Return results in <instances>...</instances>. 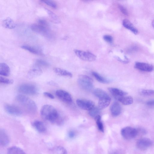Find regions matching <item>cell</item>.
I'll return each instance as SVG.
<instances>
[{
    "label": "cell",
    "mask_w": 154,
    "mask_h": 154,
    "mask_svg": "<svg viewBox=\"0 0 154 154\" xmlns=\"http://www.w3.org/2000/svg\"><path fill=\"white\" fill-rule=\"evenodd\" d=\"M108 90L116 98L119 97L125 96L128 93L122 90L115 88H109Z\"/></svg>",
    "instance_id": "18"
},
{
    "label": "cell",
    "mask_w": 154,
    "mask_h": 154,
    "mask_svg": "<svg viewBox=\"0 0 154 154\" xmlns=\"http://www.w3.org/2000/svg\"><path fill=\"white\" fill-rule=\"evenodd\" d=\"M10 73V68L9 66L5 63L0 64V74L1 75L7 76Z\"/></svg>",
    "instance_id": "23"
},
{
    "label": "cell",
    "mask_w": 154,
    "mask_h": 154,
    "mask_svg": "<svg viewBox=\"0 0 154 154\" xmlns=\"http://www.w3.org/2000/svg\"><path fill=\"white\" fill-rule=\"evenodd\" d=\"M21 48L34 54H40L42 53L41 50L39 49L29 45H23L21 46Z\"/></svg>",
    "instance_id": "24"
},
{
    "label": "cell",
    "mask_w": 154,
    "mask_h": 154,
    "mask_svg": "<svg viewBox=\"0 0 154 154\" xmlns=\"http://www.w3.org/2000/svg\"><path fill=\"white\" fill-rule=\"evenodd\" d=\"M44 95L49 98H50L51 99H54V96L52 94H51L47 92H44L43 93Z\"/></svg>",
    "instance_id": "38"
},
{
    "label": "cell",
    "mask_w": 154,
    "mask_h": 154,
    "mask_svg": "<svg viewBox=\"0 0 154 154\" xmlns=\"http://www.w3.org/2000/svg\"><path fill=\"white\" fill-rule=\"evenodd\" d=\"M122 25L125 27L130 30L134 34L138 33V30L127 19L124 20L122 21Z\"/></svg>",
    "instance_id": "17"
},
{
    "label": "cell",
    "mask_w": 154,
    "mask_h": 154,
    "mask_svg": "<svg viewBox=\"0 0 154 154\" xmlns=\"http://www.w3.org/2000/svg\"><path fill=\"white\" fill-rule=\"evenodd\" d=\"M92 74L96 79L100 82L103 83H108L109 82V80L96 72H93Z\"/></svg>",
    "instance_id": "28"
},
{
    "label": "cell",
    "mask_w": 154,
    "mask_h": 154,
    "mask_svg": "<svg viewBox=\"0 0 154 154\" xmlns=\"http://www.w3.org/2000/svg\"><path fill=\"white\" fill-rule=\"evenodd\" d=\"M139 133L137 129L128 126L123 128L121 131L122 136L125 139L130 140L135 138Z\"/></svg>",
    "instance_id": "5"
},
{
    "label": "cell",
    "mask_w": 154,
    "mask_h": 154,
    "mask_svg": "<svg viewBox=\"0 0 154 154\" xmlns=\"http://www.w3.org/2000/svg\"><path fill=\"white\" fill-rule=\"evenodd\" d=\"M35 64L38 66H41L46 67L49 65L48 63L46 61L42 59H39L36 60Z\"/></svg>",
    "instance_id": "34"
},
{
    "label": "cell",
    "mask_w": 154,
    "mask_h": 154,
    "mask_svg": "<svg viewBox=\"0 0 154 154\" xmlns=\"http://www.w3.org/2000/svg\"><path fill=\"white\" fill-rule=\"evenodd\" d=\"M41 1L53 8H56L57 7V4L54 1L52 0H42Z\"/></svg>",
    "instance_id": "35"
},
{
    "label": "cell",
    "mask_w": 154,
    "mask_h": 154,
    "mask_svg": "<svg viewBox=\"0 0 154 154\" xmlns=\"http://www.w3.org/2000/svg\"><path fill=\"white\" fill-rule=\"evenodd\" d=\"M98 129L102 132H104V127L101 121V118L100 115L97 116L94 118Z\"/></svg>",
    "instance_id": "30"
},
{
    "label": "cell",
    "mask_w": 154,
    "mask_h": 154,
    "mask_svg": "<svg viewBox=\"0 0 154 154\" xmlns=\"http://www.w3.org/2000/svg\"><path fill=\"white\" fill-rule=\"evenodd\" d=\"M104 39L106 42L111 43L113 41V38L112 36L109 35H105L103 37Z\"/></svg>",
    "instance_id": "36"
},
{
    "label": "cell",
    "mask_w": 154,
    "mask_h": 154,
    "mask_svg": "<svg viewBox=\"0 0 154 154\" xmlns=\"http://www.w3.org/2000/svg\"><path fill=\"white\" fill-rule=\"evenodd\" d=\"M116 99L125 105H129L132 104L133 102V98L130 96H124L116 97Z\"/></svg>",
    "instance_id": "21"
},
{
    "label": "cell",
    "mask_w": 154,
    "mask_h": 154,
    "mask_svg": "<svg viewBox=\"0 0 154 154\" xmlns=\"http://www.w3.org/2000/svg\"><path fill=\"white\" fill-rule=\"evenodd\" d=\"M53 70L54 72L58 75L69 78L72 76V73L66 70L58 67L54 68Z\"/></svg>",
    "instance_id": "19"
},
{
    "label": "cell",
    "mask_w": 154,
    "mask_h": 154,
    "mask_svg": "<svg viewBox=\"0 0 154 154\" xmlns=\"http://www.w3.org/2000/svg\"><path fill=\"white\" fill-rule=\"evenodd\" d=\"M5 111L8 113L13 116H19L21 115L22 112L18 106L10 104H6L4 106Z\"/></svg>",
    "instance_id": "11"
},
{
    "label": "cell",
    "mask_w": 154,
    "mask_h": 154,
    "mask_svg": "<svg viewBox=\"0 0 154 154\" xmlns=\"http://www.w3.org/2000/svg\"><path fill=\"white\" fill-rule=\"evenodd\" d=\"M134 67L142 71L151 72L154 69V67L152 65L143 62H137L134 64Z\"/></svg>",
    "instance_id": "12"
},
{
    "label": "cell",
    "mask_w": 154,
    "mask_h": 154,
    "mask_svg": "<svg viewBox=\"0 0 154 154\" xmlns=\"http://www.w3.org/2000/svg\"><path fill=\"white\" fill-rule=\"evenodd\" d=\"M57 97L65 103H70L72 101V98L70 94L63 90H58L56 92Z\"/></svg>",
    "instance_id": "8"
},
{
    "label": "cell",
    "mask_w": 154,
    "mask_h": 154,
    "mask_svg": "<svg viewBox=\"0 0 154 154\" xmlns=\"http://www.w3.org/2000/svg\"><path fill=\"white\" fill-rule=\"evenodd\" d=\"M53 154H67L66 149L61 146H57L53 148L52 149Z\"/></svg>",
    "instance_id": "26"
},
{
    "label": "cell",
    "mask_w": 154,
    "mask_h": 154,
    "mask_svg": "<svg viewBox=\"0 0 154 154\" xmlns=\"http://www.w3.org/2000/svg\"><path fill=\"white\" fill-rule=\"evenodd\" d=\"M8 154H27L20 148L16 146L10 147L8 150Z\"/></svg>",
    "instance_id": "25"
},
{
    "label": "cell",
    "mask_w": 154,
    "mask_h": 154,
    "mask_svg": "<svg viewBox=\"0 0 154 154\" xmlns=\"http://www.w3.org/2000/svg\"><path fill=\"white\" fill-rule=\"evenodd\" d=\"M40 112L43 119L50 122L60 125L63 122L56 109L51 105H44L41 108Z\"/></svg>",
    "instance_id": "1"
},
{
    "label": "cell",
    "mask_w": 154,
    "mask_h": 154,
    "mask_svg": "<svg viewBox=\"0 0 154 154\" xmlns=\"http://www.w3.org/2000/svg\"><path fill=\"white\" fill-rule=\"evenodd\" d=\"M48 84L52 85H57V84L52 81H50L48 82Z\"/></svg>",
    "instance_id": "41"
},
{
    "label": "cell",
    "mask_w": 154,
    "mask_h": 154,
    "mask_svg": "<svg viewBox=\"0 0 154 154\" xmlns=\"http://www.w3.org/2000/svg\"><path fill=\"white\" fill-rule=\"evenodd\" d=\"M77 82L79 86L84 90L90 91L92 90L93 88V80L86 75H80Z\"/></svg>",
    "instance_id": "3"
},
{
    "label": "cell",
    "mask_w": 154,
    "mask_h": 154,
    "mask_svg": "<svg viewBox=\"0 0 154 154\" xmlns=\"http://www.w3.org/2000/svg\"><path fill=\"white\" fill-rule=\"evenodd\" d=\"M152 144V142L149 139L142 138L138 139L136 143V146L138 149L143 150L147 149Z\"/></svg>",
    "instance_id": "7"
},
{
    "label": "cell",
    "mask_w": 154,
    "mask_h": 154,
    "mask_svg": "<svg viewBox=\"0 0 154 154\" xmlns=\"http://www.w3.org/2000/svg\"><path fill=\"white\" fill-rule=\"evenodd\" d=\"M45 10L48 13L51 20L55 23H58L60 21L57 15L52 11L45 8Z\"/></svg>",
    "instance_id": "27"
},
{
    "label": "cell",
    "mask_w": 154,
    "mask_h": 154,
    "mask_svg": "<svg viewBox=\"0 0 154 154\" xmlns=\"http://www.w3.org/2000/svg\"><path fill=\"white\" fill-rule=\"evenodd\" d=\"M121 107L117 102H114L110 107V111L113 117H116L120 114L121 112Z\"/></svg>",
    "instance_id": "14"
},
{
    "label": "cell",
    "mask_w": 154,
    "mask_h": 154,
    "mask_svg": "<svg viewBox=\"0 0 154 154\" xmlns=\"http://www.w3.org/2000/svg\"><path fill=\"white\" fill-rule=\"evenodd\" d=\"M77 105L82 109L89 110L94 107V103L90 100L78 99L76 101Z\"/></svg>",
    "instance_id": "9"
},
{
    "label": "cell",
    "mask_w": 154,
    "mask_h": 154,
    "mask_svg": "<svg viewBox=\"0 0 154 154\" xmlns=\"http://www.w3.org/2000/svg\"><path fill=\"white\" fill-rule=\"evenodd\" d=\"M146 104L149 106H154V100H150L147 102Z\"/></svg>",
    "instance_id": "40"
},
{
    "label": "cell",
    "mask_w": 154,
    "mask_h": 154,
    "mask_svg": "<svg viewBox=\"0 0 154 154\" xmlns=\"http://www.w3.org/2000/svg\"><path fill=\"white\" fill-rule=\"evenodd\" d=\"M16 100L28 112L35 113L37 110V106L34 101L28 97L23 95H18Z\"/></svg>",
    "instance_id": "2"
},
{
    "label": "cell",
    "mask_w": 154,
    "mask_h": 154,
    "mask_svg": "<svg viewBox=\"0 0 154 154\" xmlns=\"http://www.w3.org/2000/svg\"><path fill=\"white\" fill-rule=\"evenodd\" d=\"M75 135V132L73 131H70L68 133V136L70 138H73Z\"/></svg>",
    "instance_id": "39"
},
{
    "label": "cell",
    "mask_w": 154,
    "mask_h": 154,
    "mask_svg": "<svg viewBox=\"0 0 154 154\" xmlns=\"http://www.w3.org/2000/svg\"><path fill=\"white\" fill-rule=\"evenodd\" d=\"M18 91L23 94L29 95L37 94L38 89L34 85L30 84H23L20 85L18 88Z\"/></svg>",
    "instance_id": "4"
},
{
    "label": "cell",
    "mask_w": 154,
    "mask_h": 154,
    "mask_svg": "<svg viewBox=\"0 0 154 154\" xmlns=\"http://www.w3.org/2000/svg\"><path fill=\"white\" fill-rule=\"evenodd\" d=\"M9 142V137L6 131L3 129L0 130V143L2 146L7 145Z\"/></svg>",
    "instance_id": "15"
},
{
    "label": "cell",
    "mask_w": 154,
    "mask_h": 154,
    "mask_svg": "<svg viewBox=\"0 0 154 154\" xmlns=\"http://www.w3.org/2000/svg\"><path fill=\"white\" fill-rule=\"evenodd\" d=\"M1 83L6 84H11L14 82V80L11 79H8L2 76H0Z\"/></svg>",
    "instance_id": "33"
},
{
    "label": "cell",
    "mask_w": 154,
    "mask_h": 154,
    "mask_svg": "<svg viewBox=\"0 0 154 154\" xmlns=\"http://www.w3.org/2000/svg\"><path fill=\"white\" fill-rule=\"evenodd\" d=\"M118 7L121 12L123 14L126 15H128V12L126 9L123 6L121 5H119Z\"/></svg>",
    "instance_id": "37"
},
{
    "label": "cell",
    "mask_w": 154,
    "mask_h": 154,
    "mask_svg": "<svg viewBox=\"0 0 154 154\" xmlns=\"http://www.w3.org/2000/svg\"><path fill=\"white\" fill-rule=\"evenodd\" d=\"M30 28L33 31L45 36L49 35L48 27L37 24H33L30 26Z\"/></svg>",
    "instance_id": "10"
},
{
    "label": "cell",
    "mask_w": 154,
    "mask_h": 154,
    "mask_svg": "<svg viewBox=\"0 0 154 154\" xmlns=\"http://www.w3.org/2000/svg\"><path fill=\"white\" fill-rule=\"evenodd\" d=\"M42 73V70L39 68L32 69L28 71L27 76L29 79H32L41 75Z\"/></svg>",
    "instance_id": "16"
},
{
    "label": "cell",
    "mask_w": 154,
    "mask_h": 154,
    "mask_svg": "<svg viewBox=\"0 0 154 154\" xmlns=\"http://www.w3.org/2000/svg\"><path fill=\"white\" fill-rule=\"evenodd\" d=\"M99 99L98 107L100 110L108 107L111 101V98L109 95L101 97Z\"/></svg>",
    "instance_id": "13"
},
{
    "label": "cell",
    "mask_w": 154,
    "mask_h": 154,
    "mask_svg": "<svg viewBox=\"0 0 154 154\" xmlns=\"http://www.w3.org/2000/svg\"><path fill=\"white\" fill-rule=\"evenodd\" d=\"M33 127L38 132L43 133L46 130V127L43 123L38 120H35L32 123Z\"/></svg>",
    "instance_id": "20"
},
{
    "label": "cell",
    "mask_w": 154,
    "mask_h": 154,
    "mask_svg": "<svg viewBox=\"0 0 154 154\" xmlns=\"http://www.w3.org/2000/svg\"><path fill=\"white\" fill-rule=\"evenodd\" d=\"M93 94L98 98L108 95V94L104 90L100 88H96L93 92Z\"/></svg>",
    "instance_id": "29"
},
{
    "label": "cell",
    "mask_w": 154,
    "mask_h": 154,
    "mask_svg": "<svg viewBox=\"0 0 154 154\" xmlns=\"http://www.w3.org/2000/svg\"><path fill=\"white\" fill-rule=\"evenodd\" d=\"M74 51L77 56L81 60L91 62L95 60L96 57L94 54L79 50H75Z\"/></svg>",
    "instance_id": "6"
},
{
    "label": "cell",
    "mask_w": 154,
    "mask_h": 154,
    "mask_svg": "<svg viewBox=\"0 0 154 154\" xmlns=\"http://www.w3.org/2000/svg\"><path fill=\"white\" fill-rule=\"evenodd\" d=\"M100 110L98 107L94 106L89 110V114L91 117L95 118L97 116L99 115Z\"/></svg>",
    "instance_id": "31"
},
{
    "label": "cell",
    "mask_w": 154,
    "mask_h": 154,
    "mask_svg": "<svg viewBox=\"0 0 154 154\" xmlns=\"http://www.w3.org/2000/svg\"><path fill=\"white\" fill-rule=\"evenodd\" d=\"M152 25L154 28V20L152 21Z\"/></svg>",
    "instance_id": "42"
},
{
    "label": "cell",
    "mask_w": 154,
    "mask_h": 154,
    "mask_svg": "<svg viewBox=\"0 0 154 154\" xmlns=\"http://www.w3.org/2000/svg\"><path fill=\"white\" fill-rule=\"evenodd\" d=\"M2 24L3 26L5 28L12 29L16 27V24L13 20L11 18L8 17L2 21Z\"/></svg>",
    "instance_id": "22"
},
{
    "label": "cell",
    "mask_w": 154,
    "mask_h": 154,
    "mask_svg": "<svg viewBox=\"0 0 154 154\" xmlns=\"http://www.w3.org/2000/svg\"><path fill=\"white\" fill-rule=\"evenodd\" d=\"M140 93L143 95L147 96H154V90L143 89L140 91Z\"/></svg>",
    "instance_id": "32"
}]
</instances>
